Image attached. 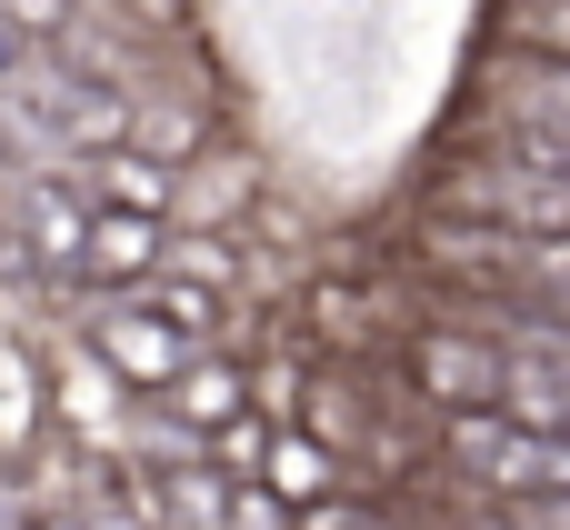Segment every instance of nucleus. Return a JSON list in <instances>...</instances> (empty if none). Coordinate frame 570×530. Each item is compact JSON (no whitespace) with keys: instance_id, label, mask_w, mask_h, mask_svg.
<instances>
[{"instance_id":"nucleus-16","label":"nucleus","mask_w":570,"mask_h":530,"mask_svg":"<svg viewBox=\"0 0 570 530\" xmlns=\"http://www.w3.org/2000/svg\"><path fill=\"white\" fill-rule=\"evenodd\" d=\"M70 10H80V0H0V30L30 50V40H60V30H70Z\"/></svg>"},{"instance_id":"nucleus-15","label":"nucleus","mask_w":570,"mask_h":530,"mask_svg":"<svg viewBox=\"0 0 570 530\" xmlns=\"http://www.w3.org/2000/svg\"><path fill=\"white\" fill-rule=\"evenodd\" d=\"M291 530H401L381 501H361V491H331L321 511H291Z\"/></svg>"},{"instance_id":"nucleus-5","label":"nucleus","mask_w":570,"mask_h":530,"mask_svg":"<svg viewBox=\"0 0 570 530\" xmlns=\"http://www.w3.org/2000/svg\"><path fill=\"white\" fill-rule=\"evenodd\" d=\"M90 361H100L120 391H170V371L190 361V341L160 331V321L120 291V301H90Z\"/></svg>"},{"instance_id":"nucleus-2","label":"nucleus","mask_w":570,"mask_h":530,"mask_svg":"<svg viewBox=\"0 0 570 530\" xmlns=\"http://www.w3.org/2000/svg\"><path fill=\"white\" fill-rule=\"evenodd\" d=\"M441 220H481V230H521V241H561L570 220V170L561 160H481L441 180Z\"/></svg>"},{"instance_id":"nucleus-6","label":"nucleus","mask_w":570,"mask_h":530,"mask_svg":"<svg viewBox=\"0 0 570 530\" xmlns=\"http://www.w3.org/2000/svg\"><path fill=\"white\" fill-rule=\"evenodd\" d=\"M160 241H170L160 220H130V210H90L70 281H90V301H120V291H140V281L160 271Z\"/></svg>"},{"instance_id":"nucleus-10","label":"nucleus","mask_w":570,"mask_h":530,"mask_svg":"<svg viewBox=\"0 0 570 530\" xmlns=\"http://www.w3.org/2000/svg\"><path fill=\"white\" fill-rule=\"evenodd\" d=\"M230 210H250V160L210 150V160L170 170V220H160V230H220Z\"/></svg>"},{"instance_id":"nucleus-13","label":"nucleus","mask_w":570,"mask_h":530,"mask_svg":"<svg viewBox=\"0 0 570 530\" xmlns=\"http://www.w3.org/2000/svg\"><path fill=\"white\" fill-rule=\"evenodd\" d=\"M160 271L190 281V291H210V301H230L240 251H230V230H170V241H160Z\"/></svg>"},{"instance_id":"nucleus-18","label":"nucleus","mask_w":570,"mask_h":530,"mask_svg":"<svg viewBox=\"0 0 570 530\" xmlns=\"http://www.w3.org/2000/svg\"><path fill=\"white\" fill-rule=\"evenodd\" d=\"M30 530H80V521H60V511H40V521H30Z\"/></svg>"},{"instance_id":"nucleus-8","label":"nucleus","mask_w":570,"mask_h":530,"mask_svg":"<svg viewBox=\"0 0 570 530\" xmlns=\"http://www.w3.org/2000/svg\"><path fill=\"white\" fill-rule=\"evenodd\" d=\"M80 190V210H130V220H170V160H140V150H90L60 170Z\"/></svg>"},{"instance_id":"nucleus-7","label":"nucleus","mask_w":570,"mask_h":530,"mask_svg":"<svg viewBox=\"0 0 570 530\" xmlns=\"http://www.w3.org/2000/svg\"><path fill=\"white\" fill-rule=\"evenodd\" d=\"M250 411V371H240V351H190L180 371H170V391H160V421L180 431V441H210L220 421H240Z\"/></svg>"},{"instance_id":"nucleus-9","label":"nucleus","mask_w":570,"mask_h":530,"mask_svg":"<svg viewBox=\"0 0 570 530\" xmlns=\"http://www.w3.org/2000/svg\"><path fill=\"white\" fill-rule=\"evenodd\" d=\"M250 491H271L281 511H321L331 491H351V471L311 441V431H271L261 441V471H250Z\"/></svg>"},{"instance_id":"nucleus-17","label":"nucleus","mask_w":570,"mask_h":530,"mask_svg":"<svg viewBox=\"0 0 570 530\" xmlns=\"http://www.w3.org/2000/svg\"><path fill=\"white\" fill-rule=\"evenodd\" d=\"M210 530H291V511H281L271 491H250V481H230V491H220V521H210Z\"/></svg>"},{"instance_id":"nucleus-12","label":"nucleus","mask_w":570,"mask_h":530,"mask_svg":"<svg viewBox=\"0 0 570 530\" xmlns=\"http://www.w3.org/2000/svg\"><path fill=\"white\" fill-rule=\"evenodd\" d=\"M40 421H50V381H40V361L0 331V471H10V461H30Z\"/></svg>"},{"instance_id":"nucleus-11","label":"nucleus","mask_w":570,"mask_h":530,"mask_svg":"<svg viewBox=\"0 0 570 530\" xmlns=\"http://www.w3.org/2000/svg\"><path fill=\"white\" fill-rule=\"evenodd\" d=\"M311 321H321V351H381L401 321H391V301L371 291V281H311Z\"/></svg>"},{"instance_id":"nucleus-1","label":"nucleus","mask_w":570,"mask_h":530,"mask_svg":"<svg viewBox=\"0 0 570 530\" xmlns=\"http://www.w3.org/2000/svg\"><path fill=\"white\" fill-rule=\"evenodd\" d=\"M441 471L471 481V501H521V491H570V441H531L501 411H441L431 421Z\"/></svg>"},{"instance_id":"nucleus-3","label":"nucleus","mask_w":570,"mask_h":530,"mask_svg":"<svg viewBox=\"0 0 570 530\" xmlns=\"http://www.w3.org/2000/svg\"><path fill=\"white\" fill-rule=\"evenodd\" d=\"M401 381H411V401L441 421V411H491V391H501V351H491V331H471V321H421V331H401Z\"/></svg>"},{"instance_id":"nucleus-4","label":"nucleus","mask_w":570,"mask_h":530,"mask_svg":"<svg viewBox=\"0 0 570 530\" xmlns=\"http://www.w3.org/2000/svg\"><path fill=\"white\" fill-rule=\"evenodd\" d=\"M80 230H90V210H80V190L60 170H20L0 190V251L20 271H70L80 261Z\"/></svg>"},{"instance_id":"nucleus-14","label":"nucleus","mask_w":570,"mask_h":530,"mask_svg":"<svg viewBox=\"0 0 570 530\" xmlns=\"http://www.w3.org/2000/svg\"><path fill=\"white\" fill-rule=\"evenodd\" d=\"M501 50H511V60H570L561 0H511V10H501Z\"/></svg>"},{"instance_id":"nucleus-19","label":"nucleus","mask_w":570,"mask_h":530,"mask_svg":"<svg viewBox=\"0 0 570 530\" xmlns=\"http://www.w3.org/2000/svg\"><path fill=\"white\" fill-rule=\"evenodd\" d=\"M90 530H140V521H120V511H100V521H90Z\"/></svg>"}]
</instances>
